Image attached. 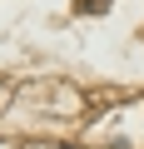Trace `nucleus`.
Returning <instances> with one entry per match:
<instances>
[{
    "label": "nucleus",
    "mask_w": 144,
    "mask_h": 149,
    "mask_svg": "<svg viewBox=\"0 0 144 149\" xmlns=\"http://www.w3.org/2000/svg\"><path fill=\"white\" fill-rule=\"evenodd\" d=\"M60 149H75V144H60Z\"/></svg>",
    "instance_id": "obj_1"
}]
</instances>
